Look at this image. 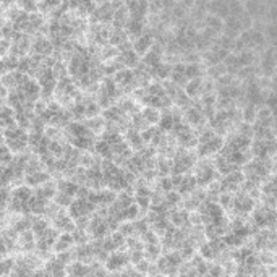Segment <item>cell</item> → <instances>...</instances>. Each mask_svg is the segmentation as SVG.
Listing matches in <instances>:
<instances>
[{
  "mask_svg": "<svg viewBox=\"0 0 277 277\" xmlns=\"http://www.w3.org/2000/svg\"><path fill=\"white\" fill-rule=\"evenodd\" d=\"M225 271H224V266L222 264H211L209 266V271H208L209 275H221Z\"/></svg>",
  "mask_w": 277,
  "mask_h": 277,
  "instance_id": "obj_31",
  "label": "cell"
},
{
  "mask_svg": "<svg viewBox=\"0 0 277 277\" xmlns=\"http://www.w3.org/2000/svg\"><path fill=\"white\" fill-rule=\"evenodd\" d=\"M127 29V34H128V38H140V36L143 34L144 31V26H143V21L141 20H135V18H130L128 20V23L125 26Z\"/></svg>",
  "mask_w": 277,
  "mask_h": 277,
  "instance_id": "obj_21",
  "label": "cell"
},
{
  "mask_svg": "<svg viewBox=\"0 0 277 277\" xmlns=\"http://www.w3.org/2000/svg\"><path fill=\"white\" fill-rule=\"evenodd\" d=\"M258 107L254 104H245L242 109V120L245 123H250V125H254L258 122Z\"/></svg>",
  "mask_w": 277,
  "mask_h": 277,
  "instance_id": "obj_19",
  "label": "cell"
},
{
  "mask_svg": "<svg viewBox=\"0 0 277 277\" xmlns=\"http://www.w3.org/2000/svg\"><path fill=\"white\" fill-rule=\"evenodd\" d=\"M185 71H187L188 79H193V78H200V76H203V67H201L200 62H188Z\"/></svg>",
  "mask_w": 277,
  "mask_h": 277,
  "instance_id": "obj_24",
  "label": "cell"
},
{
  "mask_svg": "<svg viewBox=\"0 0 277 277\" xmlns=\"http://www.w3.org/2000/svg\"><path fill=\"white\" fill-rule=\"evenodd\" d=\"M17 111L13 107L4 104L2 107V130H9L12 127H17Z\"/></svg>",
  "mask_w": 277,
  "mask_h": 277,
  "instance_id": "obj_14",
  "label": "cell"
},
{
  "mask_svg": "<svg viewBox=\"0 0 277 277\" xmlns=\"http://www.w3.org/2000/svg\"><path fill=\"white\" fill-rule=\"evenodd\" d=\"M54 227L58 232H75L76 230V222L68 213V209L65 211V208H62L58 211V214L52 219Z\"/></svg>",
  "mask_w": 277,
  "mask_h": 277,
  "instance_id": "obj_3",
  "label": "cell"
},
{
  "mask_svg": "<svg viewBox=\"0 0 277 277\" xmlns=\"http://www.w3.org/2000/svg\"><path fill=\"white\" fill-rule=\"evenodd\" d=\"M104 264H106L109 272H122L123 269L130 266V253H128V250H119V251L111 253Z\"/></svg>",
  "mask_w": 277,
  "mask_h": 277,
  "instance_id": "obj_1",
  "label": "cell"
},
{
  "mask_svg": "<svg viewBox=\"0 0 277 277\" xmlns=\"http://www.w3.org/2000/svg\"><path fill=\"white\" fill-rule=\"evenodd\" d=\"M144 120L149 123V125H157L160 122V117H162V112H160V109L157 107H152V106H146L143 111H141Z\"/></svg>",
  "mask_w": 277,
  "mask_h": 277,
  "instance_id": "obj_18",
  "label": "cell"
},
{
  "mask_svg": "<svg viewBox=\"0 0 277 277\" xmlns=\"http://www.w3.org/2000/svg\"><path fill=\"white\" fill-rule=\"evenodd\" d=\"M200 185H198V180H196V177L195 175H183L181 177V180H180V183H178V187H177V190L178 192L183 195V196H188V195H192L196 188H198Z\"/></svg>",
  "mask_w": 277,
  "mask_h": 277,
  "instance_id": "obj_12",
  "label": "cell"
},
{
  "mask_svg": "<svg viewBox=\"0 0 277 277\" xmlns=\"http://www.w3.org/2000/svg\"><path fill=\"white\" fill-rule=\"evenodd\" d=\"M208 12L211 15H216L219 18H229L230 10H229V0H209L208 4Z\"/></svg>",
  "mask_w": 277,
  "mask_h": 277,
  "instance_id": "obj_10",
  "label": "cell"
},
{
  "mask_svg": "<svg viewBox=\"0 0 277 277\" xmlns=\"http://www.w3.org/2000/svg\"><path fill=\"white\" fill-rule=\"evenodd\" d=\"M229 10H230V17H240L243 15L245 10V4H242L240 0H229Z\"/></svg>",
  "mask_w": 277,
  "mask_h": 277,
  "instance_id": "obj_27",
  "label": "cell"
},
{
  "mask_svg": "<svg viewBox=\"0 0 277 277\" xmlns=\"http://www.w3.org/2000/svg\"><path fill=\"white\" fill-rule=\"evenodd\" d=\"M141 55L136 52V50L131 47V49H127V50H122L119 58H120V62L123 63V67L125 68H136L138 65L141 63Z\"/></svg>",
  "mask_w": 277,
  "mask_h": 277,
  "instance_id": "obj_11",
  "label": "cell"
},
{
  "mask_svg": "<svg viewBox=\"0 0 277 277\" xmlns=\"http://www.w3.org/2000/svg\"><path fill=\"white\" fill-rule=\"evenodd\" d=\"M67 274L70 275H87L93 274V266L83 261H73L71 264L67 266Z\"/></svg>",
  "mask_w": 277,
  "mask_h": 277,
  "instance_id": "obj_15",
  "label": "cell"
},
{
  "mask_svg": "<svg viewBox=\"0 0 277 277\" xmlns=\"http://www.w3.org/2000/svg\"><path fill=\"white\" fill-rule=\"evenodd\" d=\"M20 9L26 12V13H38L39 10V4L36 0H18Z\"/></svg>",
  "mask_w": 277,
  "mask_h": 277,
  "instance_id": "obj_28",
  "label": "cell"
},
{
  "mask_svg": "<svg viewBox=\"0 0 277 277\" xmlns=\"http://www.w3.org/2000/svg\"><path fill=\"white\" fill-rule=\"evenodd\" d=\"M224 138L221 135H216L213 140L209 141H204V143H200L198 148H196V154H198L200 157H211V156H217L219 152L222 151L224 148Z\"/></svg>",
  "mask_w": 277,
  "mask_h": 277,
  "instance_id": "obj_2",
  "label": "cell"
},
{
  "mask_svg": "<svg viewBox=\"0 0 277 277\" xmlns=\"http://www.w3.org/2000/svg\"><path fill=\"white\" fill-rule=\"evenodd\" d=\"M157 127L164 131V133H172L173 127H175V119H173V112L172 111H164L162 117H160V122L157 123Z\"/></svg>",
  "mask_w": 277,
  "mask_h": 277,
  "instance_id": "obj_20",
  "label": "cell"
},
{
  "mask_svg": "<svg viewBox=\"0 0 277 277\" xmlns=\"http://www.w3.org/2000/svg\"><path fill=\"white\" fill-rule=\"evenodd\" d=\"M87 122H84L87 128H89L94 135H101L104 133V130L107 127V122L102 115H98V117H93V119H86Z\"/></svg>",
  "mask_w": 277,
  "mask_h": 277,
  "instance_id": "obj_17",
  "label": "cell"
},
{
  "mask_svg": "<svg viewBox=\"0 0 277 277\" xmlns=\"http://www.w3.org/2000/svg\"><path fill=\"white\" fill-rule=\"evenodd\" d=\"M76 246L75 237H73V232H60L55 240L54 245V251L55 253H62V251H68L71 248Z\"/></svg>",
  "mask_w": 277,
  "mask_h": 277,
  "instance_id": "obj_6",
  "label": "cell"
},
{
  "mask_svg": "<svg viewBox=\"0 0 277 277\" xmlns=\"http://www.w3.org/2000/svg\"><path fill=\"white\" fill-rule=\"evenodd\" d=\"M49 180H52L50 178V173L49 170L46 169H41V170H34V172H28L25 175V183L29 185V187H34V188H38L44 183H47Z\"/></svg>",
  "mask_w": 277,
  "mask_h": 277,
  "instance_id": "obj_7",
  "label": "cell"
},
{
  "mask_svg": "<svg viewBox=\"0 0 277 277\" xmlns=\"http://www.w3.org/2000/svg\"><path fill=\"white\" fill-rule=\"evenodd\" d=\"M58 5H62V0H42V2L39 4V10L47 13V12L55 10Z\"/></svg>",
  "mask_w": 277,
  "mask_h": 277,
  "instance_id": "obj_29",
  "label": "cell"
},
{
  "mask_svg": "<svg viewBox=\"0 0 277 277\" xmlns=\"http://www.w3.org/2000/svg\"><path fill=\"white\" fill-rule=\"evenodd\" d=\"M49 227H50V225H49V221H47V219H44L42 216H36V217H33V232L36 233V237L42 235V233L46 232Z\"/></svg>",
  "mask_w": 277,
  "mask_h": 277,
  "instance_id": "obj_23",
  "label": "cell"
},
{
  "mask_svg": "<svg viewBox=\"0 0 277 277\" xmlns=\"http://www.w3.org/2000/svg\"><path fill=\"white\" fill-rule=\"evenodd\" d=\"M185 93L188 94L190 99H201V96L204 94V79L203 76L200 78H193V79H188V83L183 86Z\"/></svg>",
  "mask_w": 277,
  "mask_h": 277,
  "instance_id": "obj_9",
  "label": "cell"
},
{
  "mask_svg": "<svg viewBox=\"0 0 277 277\" xmlns=\"http://www.w3.org/2000/svg\"><path fill=\"white\" fill-rule=\"evenodd\" d=\"M94 152L96 156H99L101 159H112V144L109 143L104 138H101L96 143H94Z\"/></svg>",
  "mask_w": 277,
  "mask_h": 277,
  "instance_id": "obj_16",
  "label": "cell"
},
{
  "mask_svg": "<svg viewBox=\"0 0 277 277\" xmlns=\"http://www.w3.org/2000/svg\"><path fill=\"white\" fill-rule=\"evenodd\" d=\"M52 52H54V42L46 39V38L36 39V42L33 44V54H39L42 57H49Z\"/></svg>",
  "mask_w": 277,
  "mask_h": 277,
  "instance_id": "obj_13",
  "label": "cell"
},
{
  "mask_svg": "<svg viewBox=\"0 0 277 277\" xmlns=\"http://www.w3.org/2000/svg\"><path fill=\"white\" fill-rule=\"evenodd\" d=\"M164 248L160 246V243H149L144 245V258L149 259L151 262H156L160 256H162Z\"/></svg>",
  "mask_w": 277,
  "mask_h": 277,
  "instance_id": "obj_22",
  "label": "cell"
},
{
  "mask_svg": "<svg viewBox=\"0 0 277 277\" xmlns=\"http://www.w3.org/2000/svg\"><path fill=\"white\" fill-rule=\"evenodd\" d=\"M154 47V36L151 33H143L140 38H136L133 42V49L136 50L141 57H144L149 50Z\"/></svg>",
  "mask_w": 277,
  "mask_h": 277,
  "instance_id": "obj_8",
  "label": "cell"
},
{
  "mask_svg": "<svg viewBox=\"0 0 277 277\" xmlns=\"http://www.w3.org/2000/svg\"><path fill=\"white\" fill-rule=\"evenodd\" d=\"M15 264H17V259H13V256H5L2 258V277H10Z\"/></svg>",
  "mask_w": 277,
  "mask_h": 277,
  "instance_id": "obj_25",
  "label": "cell"
},
{
  "mask_svg": "<svg viewBox=\"0 0 277 277\" xmlns=\"http://www.w3.org/2000/svg\"><path fill=\"white\" fill-rule=\"evenodd\" d=\"M269 9L267 0H245V10L251 15V18H264Z\"/></svg>",
  "mask_w": 277,
  "mask_h": 277,
  "instance_id": "obj_5",
  "label": "cell"
},
{
  "mask_svg": "<svg viewBox=\"0 0 277 277\" xmlns=\"http://www.w3.org/2000/svg\"><path fill=\"white\" fill-rule=\"evenodd\" d=\"M149 267H151V261L149 259H141L140 262H138V264H135V269L140 274H148L149 272Z\"/></svg>",
  "mask_w": 277,
  "mask_h": 277,
  "instance_id": "obj_30",
  "label": "cell"
},
{
  "mask_svg": "<svg viewBox=\"0 0 277 277\" xmlns=\"http://www.w3.org/2000/svg\"><path fill=\"white\" fill-rule=\"evenodd\" d=\"M96 2H102V0H96Z\"/></svg>",
  "mask_w": 277,
  "mask_h": 277,
  "instance_id": "obj_33",
  "label": "cell"
},
{
  "mask_svg": "<svg viewBox=\"0 0 277 277\" xmlns=\"http://www.w3.org/2000/svg\"><path fill=\"white\" fill-rule=\"evenodd\" d=\"M2 2H4V5L7 7V5H9V4H13V0H2Z\"/></svg>",
  "mask_w": 277,
  "mask_h": 277,
  "instance_id": "obj_32",
  "label": "cell"
},
{
  "mask_svg": "<svg viewBox=\"0 0 277 277\" xmlns=\"http://www.w3.org/2000/svg\"><path fill=\"white\" fill-rule=\"evenodd\" d=\"M73 196L71 195H68V193H63V192H57V195H55V198H54V201L58 204L60 208H70V204L73 203Z\"/></svg>",
  "mask_w": 277,
  "mask_h": 277,
  "instance_id": "obj_26",
  "label": "cell"
},
{
  "mask_svg": "<svg viewBox=\"0 0 277 277\" xmlns=\"http://www.w3.org/2000/svg\"><path fill=\"white\" fill-rule=\"evenodd\" d=\"M125 7L130 13V18L135 20H144V17L149 12V4L148 0H125Z\"/></svg>",
  "mask_w": 277,
  "mask_h": 277,
  "instance_id": "obj_4",
  "label": "cell"
}]
</instances>
